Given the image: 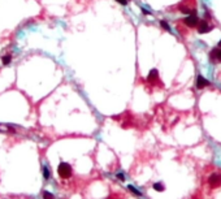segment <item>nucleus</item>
Returning <instances> with one entry per match:
<instances>
[{"label":"nucleus","mask_w":221,"mask_h":199,"mask_svg":"<svg viewBox=\"0 0 221 199\" xmlns=\"http://www.w3.org/2000/svg\"><path fill=\"white\" fill-rule=\"evenodd\" d=\"M43 195H44V197H47V198H54V195H52V194H49V193H46V191L43 193Z\"/></svg>","instance_id":"14"},{"label":"nucleus","mask_w":221,"mask_h":199,"mask_svg":"<svg viewBox=\"0 0 221 199\" xmlns=\"http://www.w3.org/2000/svg\"><path fill=\"white\" fill-rule=\"evenodd\" d=\"M129 190H130V191H131V193H133V194H135V195H141V193H139V191H138V190H135V189H134L133 186H131V185L129 186Z\"/></svg>","instance_id":"11"},{"label":"nucleus","mask_w":221,"mask_h":199,"mask_svg":"<svg viewBox=\"0 0 221 199\" xmlns=\"http://www.w3.org/2000/svg\"><path fill=\"white\" fill-rule=\"evenodd\" d=\"M217 59H220V60H221V51L217 52Z\"/></svg>","instance_id":"16"},{"label":"nucleus","mask_w":221,"mask_h":199,"mask_svg":"<svg viewBox=\"0 0 221 199\" xmlns=\"http://www.w3.org/2000/svg\"><path fill=\"white\" fill-rule=\"evenodd\" d=\"M219 46H220V47H221V41H220V43H219Z\"/></svg>","instance_id":"17"},{"label":"nucleus","mask_w":221,"mask_h":199,"mask_svg":"<svg viewBox=\"0 0 221 199\" xmlns=\"http://www.w3.org/2000/svg\"><path fill=\"white\" fill-rule=\"evenodd\" d=\"M142 12H143V14H150V12L146 11V9H142Z\"/></svg>","instance_id":"15"},{"label":"nucleus","mask_w":221,"mask_h":199,"mask_svg":"<svg viewBox=\"0 0 221 199\" xmlns=\"http://www.w3.org/2000/svg\"><path fill=\"white\" fill-rule=\"evenodd\" d=\"M198 30H199L200 34H204V33H208V31L212 30V26H208V24H207L206 21H203V22H200Z\"/></svg>","instance_id":"5"},{"label":"nucleus","mask_w":221,"mask_h":199,"mask_svg":"<svg viewBox=\"0 0 221 199\" xmlns=\"http://www.w3.org/2000/svg\"><path fill=\"white\" fill-rule=\"evenodd\" d=\"M43 174H44V178L46 180H48V177H49V172H48V169L47 168H43Z\"/></svg>","instance_id":"10"},{"label":"nucleus","mask_w":221,"mask_h":199,"mask_svg":"<svg viewBox=\"0 0 221 199\" xmlns=\"http://www.w3.org/2000/svg\"><path fill=\"white\" fill-rule=\"evenodd\" d=\"M157 76H159V72H157L156 69H151L150 73H148V81H155L157 78Z\"/></svg>","instance_id":"6"},{"label":"nucleus","mask_w":221,"mask_h":199,"mask_svg":"<svg viewBox=\"0 0 221 199\" xmlns=\"http://www.w3.org/2000/svg\"><path fill=\"white\" fill-rule=\"evenodd\" d=\"M57 173L61 178H69L72 176V167L68 163H60L57 167Z\"/></svg>","instance_id":"1"},{"label":"nucleus","mask_w":221,"mask_h":199,"mask_svg":"<svg viewBox=\"0 0 221 199\" xmlns=\"http://www.w3.org/2000/svg\"><path fill=\"white\" fill-rule=\"evenodd\" d=\"M11 60H12V55H7V56L3 57V64L8 65L9 63H11Z\"/></svg>","instance_id":"8"},{"label":"nucleus","mask_w":221,"mask_h":199,"mask_svg":"<svg viewBox=\"0 0 221 199\" xmlns=\"http://www.w3.org/2000/svg\"><path fill=\"white\" fill-rule=\"evenodd\" d=\"M117 177L120 178V181H125V177H124V174H122V173H118V174H117Z\"/></svg>","instance_id":"13"},{"label":"nucleus","mask_w":221,"mask_h":199,"mask_svg":"<svg viewBox=\"0 0 221 199\" xmlns=\"http://www.w3.org/2000/svg\"><path fill=\"white\" fill-rule=\"evenodd\" d=\"M185 24L189 26V27H194V26L198 25V17L195 14H191V16H189V17L185 20Z\"/></svg>","instance_id":"3"},{"label":"nucleus","mask_w":221,"mask_h":199,"mask_svg":"<svg viewBox=\"0 0 221 199\" xmlns=\"http://www.w3.org/2000/svg\"><path fill=\"white\" fill-rule=\"evenodd\" d=\"M116 1H118L121 5H126L128 4V0H116Z\"/></svg>","instance_id":"12"},{"label":"nucleus","mask_w":221,"mask_h":199,"mask_svg":"<svg viewBox=\"0 0 221 199\" xmlns=\"http://www.w3.org/2000/svg\"><path fill=\"white\" fill-rule=\"evenodd\" d=\"M160 25H161V27H163V29H165L167 31H170V27H169V25H168L165 21H161V22H160Z\"/></svg>","instance_id":"9"},{"label":"nucleus","mask_w":221,"mask_h":199,"mask_svg":"<svg viewBox=\"0 0 221 199\" xmlns=\"http://www.w3.org/2000/svg\"><path fill=\"white\" fill-rule=\"evenodd\" d=\"M209 184L212 187H217L221 185V176L220 174H212L209 177Z\"/></svg>","instance_id":"2"},{"label":"nucleus","mask_w":221,"mask_h":199,"mask_svg":"<svg viewBox=\"0 0 221 199\" xmlns=\"http://www.w3.org/2000/svg\"><path fill=\"white\" fill-rule=\"evenodd\" d=\"M209 82L206 80L204 77L202 76H198V80H196V87L198 89H203V87H206V86H208Z\"/></svg>","instance_id":"4"},{"label":"nucleus","mask_w":221,"mask_h":199,"mask_svg":"<svg viewBox=\"0 0 221 199\" xmlns=\"http://www.w3.org/2000/svg\"><path fill=\"white\" fill-rule=\"evenodd\" d=\"M154 189L156 191H164V185L160 184V182H156V184L154 185Z\"/></svg>","instance_id":"7"}]
</instances>
